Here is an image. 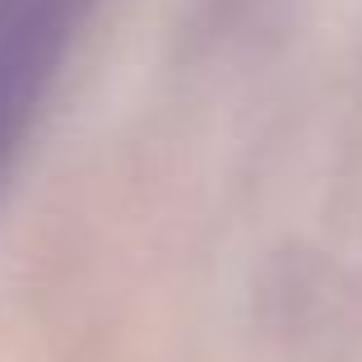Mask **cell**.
Here are the masks:
<instances>
[{
	"label": "cell",
	"mask_w": 362,
	"mask_h": 362,
	"mask_svg": "<svg viewBox=\"0 0 362 362\" xmlns=\"http://www.w3.org/2000/svg\"><path fill=\"white\" fill-rule=\"evenodd\" d=\"M98 0H0V172L28 135Z\"/></svg>",
	"instance_id": "obj_1"
}]
</instances>
